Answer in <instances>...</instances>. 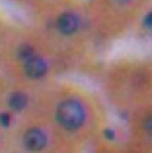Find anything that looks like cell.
<instances>
[{
    "mask_svg": "<svg viewBox=\"0 0 152 153\" xmlns=\"http://www.w3.org/2000/svg\"><path fill=\"white\" fill-rule=\"evenodd\" d=\"M57 119L67 130H75L80 127L84 121V111L82 105L75 100L63 101L57 110Z\"/></svg>",
    "mask_w": 152,
    "mask_h": 153,
    "instance_id": "6da1fadb",
    "label": "cell"
},
{
    "mask_svg": "<svg viewBox=\"0 0 152 153\" xmlns=\"http://www.w3.org/2000/svg\"><path fill=\"white\" fill-rule=\"evenodd\" d=\"M24 143L25 147L30 151H40L45 147L46 145V136L45 133L37 128L30 130L25 137H24Z\"/></svg>",
    "mask_w": 152,
    "mask_h": 153,
    "instance_id": "7a4b0ae2",
    "label": "cell"
},
{
    "mask_svg": "<svg viewBox=\"0 0 152 153\" xmlns=\"http://www.w3.org/2000/svg\"><path fill=\"white\" fill-rule=\"evenodd\" d=\"M46 63L39 58V57H30L28 59H26L25 64V72L30 78H41V76L46 73Z\"/></svg>",
    "mask_w": 152,
    "mask_h": 153,
    "instance_id": "3957f363",
    "label": "cell"
},
{
    "mask_svg": "<svg viewBox=\"0 0 152 153\" xmlns=\"http://www.w3.org/2000/svg\"><path fill=\"white\" fill-rule=\"evenodd\" d=\"M58 27L61 32H63L64 35H71L73 33L78 27V20L77 17L72 14H63L60 19H58Z\"/></svg>",
    "mask_w": 152,
    "mask_h": 153,
    "instance_id": "277c9868",
    "label": "cell"
},
{
    "mask_svg": "<svg viewBox=\"0 0 152 153\" xmlns=\"http://www.w3.org/2000/svg\"><path fill=\"white\" fill-rule=\"evenodd\" d=\"M9 104H10V108L16 110V111H20L22 110L25 106H26V104H27V99L24 94L21 93H15L11 95V98L10 100H9Z\"/></svg>",
    "mask_w": 152,
    "mask_h": 153,
    "instance_id": "5b68a950",
    "label": "cell"
},
{
    "mask_svg": "<svg viewBox=\"0 0 152 153\" xmlns=\"http://www.w3.org/2000/svg\"><path fill=\"white\" fill-rule=\"evenodd\" d=\"M20 56H21V58H24V59H28L30 57H32V50L30 48V47H21Z\"/></svg>",
    "mask_w": 152,
    "mask_h": 153,
    "instance_id": "8992f818",
    "label": "cell"
},
{
    "mask_svg": "<svg viewBox=\"0 0 152 153\" xmlns=\"http://www.w3.org/2000/svg\"><path fill=\"white\" fill-rule=\"evenodd\" d=\"M7 120H9V116L5 114V115H1V122H4V125H7Z\"/></svg>",
    "mask_w": 152,
    "mask_h": 153,
    "instance_id": "52a82bcc",
    "label": "cell"
},
{
    "mask_svg": "<svg viewBox=\"0 0 152 153\" xmlns=\"http://www.w3.org/2000/svg\"><path fill=\"white\" fill-rule=\"evenodd\" d=\"M146 25H147L148 27L151 26V14H148L147 17H146Z\"/></svg>",
    "mask_w": 152,
    "mask_h": 153,
    "instance_id": "ba28073f",
    "label": "cell"
}]
</instances>
